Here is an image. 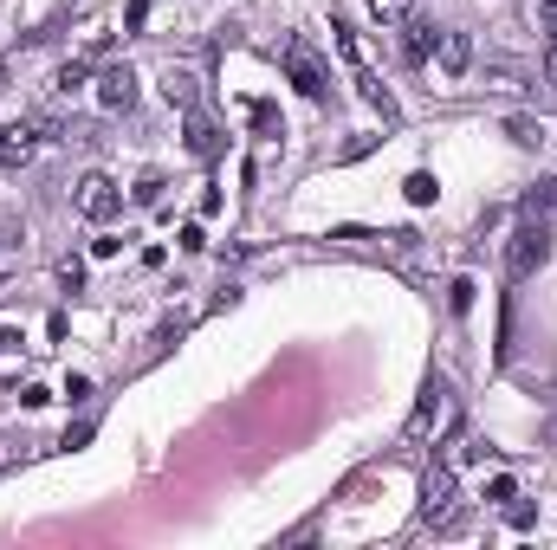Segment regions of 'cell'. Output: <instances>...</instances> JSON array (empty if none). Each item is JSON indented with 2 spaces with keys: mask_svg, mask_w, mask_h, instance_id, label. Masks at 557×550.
<instances>
[{
  "mask_svg": "<svg viewBox=\"0 0 557 550\" xmlns=\"http://www.w3.org/2000/svg\"><path fill=\"white\" fill-rule=\"evenodd\" d=\"M545 259H551V227H545L538 214H525L519 227H512V240H506V279H512V285L532 279Z\"/></svg>",
  "mask_w": 557,
  "mask_h": 550,
  "instance_id": "6da1fadb",
  "label": "cell"
},
{
  "mask_svg": "<svg viewBox=\"0 0 557 550\" xmlns=\"http://www.w3.org/2000/svg\"><path fill=\"white\" fill-rule=\"evenodd\" d=\"M421 525H434V531H460V525H467V518H460L454 466H434V473L421 479Z\"/></svg>",
  "mask_w": 557,
  "mask_h": 550,
  "instance_id": "7a4b0ae2",
  "label": "cell"
},
{
  "mask_svg": "<svg viewBox=\"0 0 557 550\" xmlns=\"http://www.w3.org/2000/svg\"><path fill=\"white\" fill-rule=\"evenodd\" d=\"M447 421H454V395H447V382L434 376L428 389H421V402H415V415H409V428H402V440H409V447H428V440L441 434Z\"/></svg>",
  "mask_w": 557,
  "mask_h": 550,
  "instance_id": "3957f363",
  "label": "cell"
},
{
  "mask_svg": "<svg viewBox=\"0 0 557 550\" xmlns=\"http://www.w3.org/2000/svg\"><path fill=\"white\" fill-rule=\"evenodd\" d=\"M285 78H292V85L305 91L311 104H318L324 91H331V72H324V65H318V52H311L305 39H285Z\"/></svg>",
  "mask_w": 557,
  "mask_h": 550,
  "instance_id": "277c9868",
  "label": "cell"
},
{
  "mask_svg": "<svg viewBox=\"0 0 557 550\" xmlns=\"http://www.w3.org/2000/svg\"><path fill=\"white\" fill-rule=\"evenodd\" d=\"M72 201H78V214H85V220H98V227H104V220H117V214H124V188H117L111 175H85Z\"/></svg>",
  "mask_w": 557,
  "mask_h": 550,
  "instance_id": "5b68a950",
  "label": "cell"
},
{
  "mask_svg": "<svg viewBox=\"0 0 557 550\" xmlns=\"http://www.w3.org/2000/svg\"><path fill=\"white\" fill-rule=\"evenodd\" d=\"M98 104L104 110H130L137 104V72H130V65H111V72L98 78Z\"/></svg>",
  "mask_w": 557,
  "mask_h": 550,
  "instance_id": "8992f818",
  "label": "cell"
},
{
  "mask_svg": "<svg viewBox=\"0 0 557 550\" xmlns=\"http://www.w3.org/2000/svg\"><path fill=\"white\" fill-rule=\"evenodd\" d=\"M434 59H441V72H447V78H467V65H473V46H467V33H441Z\"/></svg>",
  "mask_w": 557,
  "mask_h": 550,
  "instance_id": "52a82bcc",
  "label": "cell"
},
{
  "mask_svg": "<svg viewBox=\"0 0 557 550\" xmlns=\"http://www.w3.org/2000/svg\"><path fill=\"white\" fill-rule=\"evenodd\" d=\"M33 143H39V123H7L0 130V162H26Z\"/></svg>",
  "mask_w": 557,
  "mask_h": 550,
  "instance_id": "ba28073f",
  "label": "cell"
},
{
  "mask_svg": "<svg viewBox=\"0 0 557 550\" xmlns=\"http://www.w3.org/2000/svg\"><path fill=\"white\" fill-rule=\"evenodd\" d=\"M188 149H195L201 162H214V156H221V130H214V123L201 117V110H188Z\"/></svg>",
  "mask_w": 557,
  "mask_h": 550,
  "instance_id": "9c48e42d",
  "label": "cell"
},
{
  "mask_svg": "<svg viewBox=\"0 0 557 550\" xmlns=\"http://www.w3.org/2000/svg\"><path fill=\"white\" fill-rule=\"evenodd\" d=\"M402 26H409V39H402V52H409V59L421 65V59H428V52L434 46H441V33H434V26L428 20H415V13H409V20H402Z\"/></svg>",
  "mask_w": 557,
  "mask_h": 550,
  "instance_id": "30bf717a",
  "label": "cell"
},
{
  "mask_svg": "<svg viewBox=\"0 0 557 550\" xmlns=\"http://www.w3.org/2000/svg\"><path fill=\"white\" fill-rule=\"evenodd\" d=\"M162 98H169L175 110H195V78H188V72H169V78H162Z\"/></svg>",
  "mask_w": 557,
  "mask_h": 550,
  "instance_id": "8fae6325",
  "label": "cell"
},
{
  "mask_svg": "<svg viewBox=\"0 0 557 550\" xmlns=\"http://www.w3.org/2000/svg\"><path fill=\"white\" fill-rule=\"evenodd\" d=\"M557 208V182H545V188H532V195H525V214H538V220H545Z\"/></svg>",
  "mask_w": 557,
  "mask_h": 550,
  "instance_id": "7c38bea8",
  "label": "cell"
},
{
  "mask_svg": "<svg viewBox=\"0 0 557 550\" xmlns=\"http://www.w3.org/2000/svg\"><path fill=\"white\" fill-rule=\"evenodd\" d=\"M512 143H525V149H532V143H545V123H532V117H512Z\"/></svg>",
  "mask_w": 557,
  "mask_h": 550,
  "instance_id": "4fadbf2b",
  "label": "cell"
},
{
  "mask_svg": "<svg viewBox=\"0 0 557 550\" xmlns=\"http://www.w3.org/2000/svg\"><path fill=\"white\" fill-rule=\"evenodd\" d=\"M370 13H376V20H409L415 0H370Z\"/></svg>",
  "mask_w": 557,
  "mask_h": 550,
  "instance_id": "5bb4252c",
  "label": "cell"
},
{
  "mask_svg": "<svg viewBox=\"0 0 557 550\" xmlns=\"http://www.w3.org/2000/svg\"><path fill=\"white\" fill-rule=\"evenodd\" d=\"M162 188H169L162 175H143V182H137V208H156V201H162Z\"/></svg>",
  "mask_w": 557,
  "mask_h": 550,
  "instance_id": "9a60e30c",
  "label": "cell"
},
{
  "mask_svg": "<svg viewBox=\"0 0 557 550\" xmlns=\"http://www.w3.org/2000/svg\"><path fill=\"white\" fill-rule=\"evenodd\" d=\"M402 188H409V201H415V208H428V201H434V175H409Z\"/></svg>",
  "mask_w": 557,
  "mask_h": 550,
  "instance_id": "2e32d148",
  "label": "cell"
},
{
  "mask_svg": "<svg viewBox=\"0 0 557 550\" xmlns=\"http://www.w3.org/2000/svg\"><path fill=\"white\" fill-rule=\"evenodd\" d=\"M506 518H512V525H519V531H532V518H538V512H532V505L519 499V492H512V499H506Z\"/></svg>",
  "mask_w": 557,
  "mask_h": 550,
  "instance_id": "e0dca14e",
  "label": "cell"
},
{
  "mask_svg": "<svg viewBox=\"0 0 557 550\" xmlns=\"http://www.w3.org/2000/svg\"><path fill=\"white\" fill-rule=\"evenodd\" d=\"M447 305L467 311V305H473V279H454V285H447Z\"/></svg>",
  "mask_w": 557,
  "mask_h": 550,
  "instance_id": "ac0fdd59",
  "label": "cell"
},
{
  "mask_svg": "<svg viewBox=\"0 0 557 550\" xmlns=\"http://www.w3.org/2000/svg\"><path fill=\"white\" fill-rule=\"evenodd\" d=\"M538 33L557 39V0H538Z\"/></svg>",
  "mask_w": 557,
  "mask_h": 550,
  "instance_id": "d6986e66",
  "label": "cell"
},
{
  "mask_svg": "<svg viewBox=\"0 0 557 550\" xmlns=\"http://www.w3.org/2000/svg\"><path fill=\"white\" fill-rule=\"evenodd\" d=\"M253 123H260L266 136H279V110H273V104H253Z\"/></svg>",
  "mask_w": 557,
  "mask_h": 550,
  "instance_id": "ffe728a7",
  "label": "cell"
},
{
  "mask_svg": "<svg viewBox=\"0 0 557 550\" xmlns=\"http://www.w3.org/2000/svg\"><path fill=\"white\" fill-rule=\"evenodd\" d=\"M59 279H65V292H78V285H85V266H78V259H65Z\"/></svg>",
  "mask_w": 557,
  "mask_h": 550,
  "instance_id": "44dd1931",
  "label": "cell"
},
{
  "mask_svg": "<svg viewBox=\"0 0 557 550\" xmlns=\"http://www.w3.org/2000/svg\"><path fill=\"white\" fill-rule=\"evenodd\" d=\"M545 85H557V39H545Z\"/></svg>",
  "mask_w": 557,
  "mask_h": 550,
  "instance_id": "7402d4cb",
  "label": "cell"
},
{
  "mask_svg": "<svg viewBox=\"0 0 557 550\" xmlns=\"http://www.w3.org/2000/svg\"><path fill=\"white\" fill-rule=\"evenodd\" d=\"M7 343H20V337H13V330H0V350H7Z\"/></svg>",
  "mask_w": 557,
  "mask_h": 550,
  "instance_id": "603a6c76",
  "label": "cell"
}]
</instances>
